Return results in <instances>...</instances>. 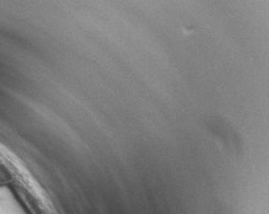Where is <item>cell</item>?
<instances>
[{
    "label": "cell",
    "instance_id": "6da1fadb",
    "mask_svg": "<svg viewBox=\"0 0 269 214\" xmlns=\"http://www.w3.org/2000/svg\"><path fill=\"white\" fill-rule=\"evenodd\" d=\"M12 181V175L3 164H0V186L8 185Z\"/></svg>",
    "mask_w": 269,
    "mask_h": 214
}]
</instances>
